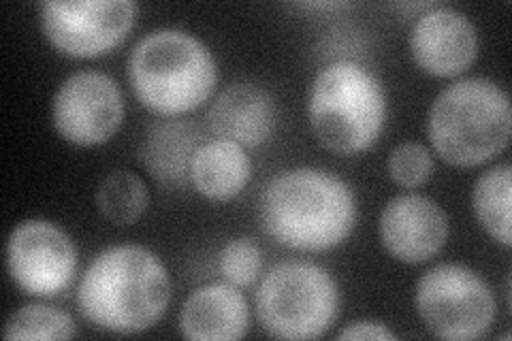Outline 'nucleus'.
<instances>
[{
  "mask_svg": "<svg viewBox=\"0 0 512 341\" xmlns=\"http://www.w3.org/2000/svg\"><path fill=\"white\" fill-rule=\"evenodd\" d=\"M171 278L160 258L143 246H114L94 258L77 288V307L92 327L137 335L165 316Z\"/></svg>",
  "mask_w": 512,
  "mask_h": 341,
  "instance_id": "nucleus-1",
  "label": "nucleus"
},
{
  "mask_svg": "<svg viewBox=\"0 0 512 341\" xmlns=\"http://www.w3.org/2000/svg\"><path fill=\"white\" fill-rule=\"evenodd\" d=\"M259 218L263 231L280 246L325 252L350 237L357 201L342 177L323 169H293L263 188Z\"/></svg>",
  "mask_w": 512,
  "mask_h": 341,
  "instance_id": "nucleus-2",
  "label": "nucleus"
},
{
  "mask_svg": "<svg viewBox=\"0 0 512 341\" xmlns=\"http://www.w3.org/2000/svg\"><path fill=\"white\" fill-rule=\"evenodd\" d=\"M128 81L139 103L158 116H182L210 99L218 69L203 41L175 28L154 30L128 56Z\"/></svg>",
  "mask_w": 512,
  "mask_h": 341,
  "instance_id": "nucleus-3",
  "label": "nucleus"
},
{
  "mask_svg": "<svg viewBox=\"0 0 512 341\" xmlns=\"http://www.w3.org/2000/svg\"><path fill=\"white\" fill-rule=\"evenodd\" d=\"M431 148L453 167H478L510 143L508 94L491 79H459L431 103L427 118Z\"/></svg>",
  "mask_w": 512,
  "mask_h": 341,
  "instance_id": "nucleus-4",
  "label": "nucleus"
},
{
  "mask_svg": "<svg viewBox=\"0 0 512 341\" xmlns=\"http://www.w3.org/2000/svg\"><path fill=\"white\" fill-rule=\"evenodd\" d=\"M308 116L312 133L329 152L357 156L380 139L387 96L374 73L352 60H338L316 75Z\"/></svg>",
  "mask_w": 512,
  "mask_h": 341,
  "instance_id": "nucleus-5",
  "label": "nucleus"
},
{
  "mask_svg": "<svg viewBox=\"0 0 512 341\" xmlns=\"http://www.w3.org/2000/svg\"><path fill=\"white\" fill-rule=\"evenodd\" d=\"M256 316L276 339H316L340 312V290L331 273L316 263L284 261L256 290Z\"/></svg>",
  "mask_w": 512,
  "mask_h": 341,
  "instance_id": "nucleus-6",
  "label": "nucleus"
},
{
  "mask_svg": "<svg viewBox=\"0 0 512 341\" xmlns=\"http://www.w3.org/2000/svg\"><path fill=\"white\" fill-rule=\"evenodd\" d=\"M414 303L425 327L446 341L485 337L495 320L489 284L457 263L431 267L416 284Z\"/></svg>",
  "mask_w": 512,
  "mask_h": 341,
  "instance_id": "nucleus-7",
  "label": "nucleus"
},
{
  "mask_svg": "<svg viewBox=\"0 0 512 341\" xmlns=\"http://www.w3.org/2000/svg\"><path fill=\"white\" fill-rule=\"evenodd\" d=\"M137 18L131 0H69L41 5V28L58 52L96 58L118 47Z\"/></svg>",
  "mask_w": 512,
  "mask_h": 341,
  "instance_id": "nucleus-8",
  "label": "nucleus"
},
{
  "mask_svg": "<svg viewBox=\"0 0 512 341\" xmlns=\"http://www.w3.org/2000/svg\"><path fill=\"white\" fill-rule=\"evenodd\" d=\"M7 269L26 295L58 297L75 278V243L50 220H24L7 239Z\"/></svg>",
  "mask_w": 512,
  "mask_h": 341,
  "instance_id": "nucleus-9",
  "label": "nucleus"
},
{
  "mask_svg": "<svg viewBox=\"0 0 512 341\" xmlns=\"http://www.w3.org/2000/svg\"><path fill=\"white\" fill-rule=\"evenodd\" d=\"M124 120L122 90L114 77L79 71L60 84L52 101L58 135L73 145H101L116 135Z\"/></svg>",
  "mask_w": 512,
  "mask_h": 341,
  "instance_id": "nucleus-10",
  "label": "nucleus"
},
{
  "mask_svg": "<svg viewBox=\"0 0 512 341\" xmlns=\"http://www.w3.org/2000/svg\"><path fill=\"white\" fill-rule=\"evenodd\" d=\"M380 241L395 261L406 265L427 263L448 239L444 209L423 194H399L380 214Z\"/></svg>",
  "mask_w": 512,
  "mask_h": 341,
  "instance_id": "nucleus-11",
  "label": "nucleus"
},
{
  "mask_svg": "<svg viewBox=\"0 0 512 341\" xmlns=\"http://www.w3.org/2000/svg\"><path fill=\"white\" fill-rule=\"evenodd\" d=\"M410 52L419 67L436 77H455L470 69L478 54V32L466 13L434 7L416 20Z\"/></svg>",
  "mask_w": 512,
  "mask_h": 341,
  "instance_id": "nucleus-12",
  "label": "nucleus"
},
{
  "mask_svg": "<svg viewBox=\"0 0 512 341\" xmlns=\"http://www.w3.org/2000/svg\"><path fill=\"white\" fill-rule=\"evenodd\" d=\"M278 107L274 96L256 84H233L218 94L207 111V124L218 139L259 148L276 131Z\"/></svg>",
  "mask_w": 512,
  "mask_h": 341,
  "instance_id": "nucleus-13",
  "label": "nucleus"
},
{
  "mask_svg": "<svg viewBox=\"0 0 512 341\" xmlns=\"http://www.w3.org/2000/svg\"><path fill=\"white\" fill-rule=\"evenodd\" d=\"M250 310L233 284H210L192 292L180 310V331L190 341H231L246 337Z\"/></svg>",
  "mask_w": 512,
  "mask_h": 341,
  "instance_id": "nucleus-14",
  "label": "nucleus"
},
{
  "mask_svg": "<svg viewBox=\"0 0 512 341\" xmlns=\"http://www.w3.org/2000/svg\"><path fill=\"white\" fill-rule=\"evenodd\" d=\"M201 133L190 122L154 124L141 145V160L163 188H184L190 165L201 148Z\"/></svg>",
  "mask_w": 512,
  "mask_h": 341,
  "instance_id": "nucleus-15",
  "label": "nucleus"
},
{
  "mask_svg": "<svg viewBox=\"0 0 512 341\" xmlns=\"http://www.w3.org/2000/svg\"><path fill=\"white\" fill-rule=\"evenodd\" d=\"M252 175V162L239 143L214 139L203 143L190 165V184L210 201H231Z\"/></svg>",
  "mask_w": 512,
  "mask_h": 341,
  "instance_id": "nucleus-16",
  "label": "nucleus"
},
{
  "mask_svg": "<svg viewBox=\"0 0 512 341\" xmlns=\"http://www.w3.org/2000/svg\"><path fill=\"white\" fill-rule=\"evenodd\" d=\"M510 197H512V167L510 162H502L487 169L478 177L472 192V207L476 220L485 233L510 248Z\"/></svg>",
  "mask_w": 512,
  "mask_h": 341,
  "instance_id": "nucleus-17",
  "label": "nucleus"
},
{
  "mask_svg": "<svg viewBox=\"0 0 512 341\" xmlns=\"http://www.w3.org/2000/svg\"><path fill=\"white\" fill-rule=\"evenodd\" d=\"M150 194L141 177L135 173L118 169L111 171L96 190V207L111 224L128 226L135 224L146 214Z\"/></svg>",
  "mask_w": 512,
  "mask_h": 341,
  "instance_id": "nucleus-18",
  "label": "nucleus"
},
{
  "mask_svg": "<svg viewBox=\"0 0 512 341\" xmlns=\"http://www.w3.org/2000/svg\"><path fill=\"white\" fill-rule=\"evenodd\" d=\"M73 318L52 305L30 303L13 312L5 324V339H73Z\"/></svg>",
  "mask_w": 512,
  "mask_h": 341,
  "instance_id": "nucleus-19",
  "label": "nucleus"
},
{
  "mask_svg": "<svg viewBox=\"0 0 512 341\" xmlns=\"http://www.w3.org/2000/svg\"><path fill=\"white\" fill-rule=\"evenodd\" d=\"M218 267L222 278L237 288H246L256 282L263 269V252L252 239H231L222 248Z\"/></svg>",
  "mask_w": 512,
  "mask_h": 341,
  "instance_id": "nucleus-20",
  "label": "nucleus"
},
{
  "mask_svg": "<svg viewBox=\"0 0 512 341\" xmlns=\"http://www.w3.org/2000/svg\"><path fill=\"white\" fill-rule=\"evenodd\" d=\"M389 175L391 180L402 188H419L427 184L434 175V158L431 152L419 141L399 143L391 152L389 160Z\"/></svg>",
  "mask_w": 512,
  "mask_h": 341,
  "instance_id": "nucleus-21",
  "label": "nucleus"
},
{
  "mask_svg": "<svg viewBox=\"0 0 512 341\" xmlns=\"http://www.w3.org/2000/svg\"><path fill=\"white\" fill-rule=\"evenodd\" d=\"M338 339H350V341H363V339H395V333L387 329V324L376 320H357L350 322L346 329L338 333Z\"/></svg>",
  "mask_w": 512,
  "mask_h": 341,
  "instance_id": "nucleus-22",
  "label": "nucleus"
},
{
  "mask_svg": "<svg viewBox=\"0 0 512 341\" xmlns=\"http://www.w3.org/2000/svg\"><path fill=\"white\" fill-rule=\"evenodd\" d=\"M301 7H306V9H342L348 5H344V3H303Z\"/></svg>",
  "mask_w": 512,
  "mask_h": 341,
  "instance_id": "nucleus-23",
  "label": "nucleus"
}]
</instances>
